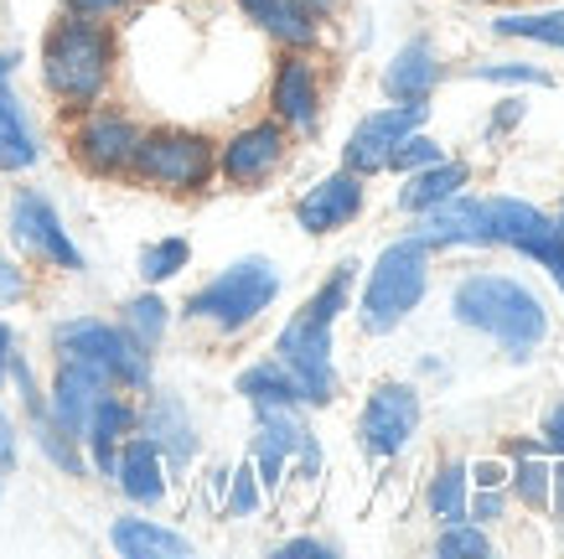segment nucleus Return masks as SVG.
<instances>
[{
  "mask_svg": "<svg viewBox=\"0 0 564 559\" xmlns=\"http://www.w3.org/2000/svg\"><path fill=\"white\" fill-rule=\"evenodd\" d=\"M213 166H218L213 140L197 130H151L140 136L135 161H130L140 182L161 186V192H203L213 182Z\"/></svg>",
  "mask_w": 564,
  "mask_h": 559,
  "instance_id": "6",
  "label": "nucleus"
},
{
  "mask_svg": "<svg viewBox=\"0 0 564 559\" xmlns=\"http://www.w3.org/2000/svg\"><path fill=\"white\" fill-rule=\"evenodd\" d=\"M487 234H492V244L518 249L539 265H554L564 255V234L554 228V218L523 197H487Z\"/></svg>",
  "mask_w": 564,
  "mask_h": 559,
  "instance_id": "11",
  "label": "nucleus"
},
{
  "mask_svg": "<svg viewBox=\"0 0 564 559\" xmlns=\"http://www.w3.org/2000/svg\"><path fill=\"white\" fill-rule=\"evenodd\" d=\"M441 78H445V63H441V52H435V42H430V36H410V42L389 57V68H383V94H389V99L425 104L430 94L441 88Z\"/></svg>",
  "mask_w": 564,
  "mask_h": 559,
  "instance_id": "19",
  "label": "nucleus"
},
{
  "mask_svg": "<svg viewBox=\"0 0 564 559\" xmlns=\"http://www.w3.org/2000/svg\"><path fill=\"white\" fill-rule=\"evenodd\" d=\"M420 420H425V405H420L414 384H378L358 415V441L373 461H389L414 441Z\"/></svg>",
  "mask_w": 564,
  "mask_h": 559,
  "instance_id": "8",
  "label": "nucleus"
},
{
  "mask_svg": "<svg viewBox=\"0 0 564 559\" xmlns=\"http://www.w3.org/2000/svg\"><path fill=\"white\" fill-rule=\"evenodd\" d=\"M17 301H26V270L17 259H6V249H0V311Z\"/></svg>",
  "mask_w": 564,
  "mask_h": 559,
  "instance_id": "40",
  "label": "nucleus"
},
{
  "mask_svg": "<svg viewBox=\"0 0 564 559\" xmlns=\"http://www.w3.org/2000/svg\"><path fill=\"white\" fill-rule=\"evenodd\" d=\"M135 424H140V409L130 405V399H120L115 389H109L99 405L88 409L84 445L94 451V466H99L104 476H115V456H120V441H124V436H135Z\"/></svg>",
  "mask_w": 564,
  "mask_h": 559,
  "instance_id": "23",
  "label": "nucleus"
},
{
  "mask_svg": "<svg viewBox=\"0 0 564 559\" xmlns=\"http://www.w3.org/2000/svg\"><path fill=\"white\" fill-rule=\"evenodd\" d=\"M36 130L32 119H26V104L11 94V88L0 84V171H32L36 166Z\"/></svg>",
  "mask_w": 564,
  "mask_h": 559,
  "instance_id": "26",
  "label": "nucleus"
},
{
  "mask_svg": "<svg viewBox=\"0 0 564 559\" xmlns=\"http://www.w3.org/2000/svg\"><path fill=\"white\" fill-rule=\"evenodd\" d=\"M451 311L456 322L471 332H487L492 342H502L508 357H533V347L549 337V311L523 280L513 275H466L451 290Z\"/></svg>",
  "mask_w": 564,
  "mask_h": 559,
  "instance_id": "1",
  "label": "nucleus"
},
{
  "mask_svg": "<svg viewBox=\"0 0 564 559\" xmlns=\"http://www.w3.org/2000/svg\"><path fill=\"white\" fill-rule=\"evenodd\" d=\"M239 394L254 409H295V405H301L295 378L280 368V357H270V363H254V368H243L239 373Z\"/></svg>",
  "mask_w": 564,
  "mask_h": 559,
  "instance_id": "29",
  "label": "nucleus"
},
{
  "mask_svg": "<svg viewBox=\"0 0 564 559\" xmlns=\"http://www.w3.org/2000/svg\"><path fill=\"white\" fill-rule=\"evenodd\" d=\"M352 280H358V259H343L337 270L326 275V286L306 301V311H311V316H322V322L337 326V316H343L347 301H352Z\"/></svg>",
  "mask_w": 564,
  "mask_h": 559,
  "instance_id": "34",
  "label": "nucleus"
},
{
  "mask_svg": "<svg viewBox=\"0 0 564 559\" xmlns=\"http://www.w3.org/2000/svg\"><path fill=\"white\" fill-rule=\"evenodd\" d=\"M109 544H115L124 559H187L192 555L187 534L155 524V518H115Z\"/></svg>",
  "mask_w": 564,
  "mask_h": 559,
  "instance_id": "24",
  "label": "nucleus"
},
{
  "mask_svg": "<svg viewBox=\"0 0 564 559\" xmlns=\"http://www.w3.org/2000/svg\"><path fill=\"white\" fill-rule=\"evenodd\" d=\"M115 73V32L104 17H63L42 42V84L68 109H94Z\"/></svg>",
  "mask_w": 564,
  "mask_h": 559,
  "instance_id": "2",
  "label": "nucleus"
},
{
  "mask_svg": "<svg viewBox=\"0 0 564 559\" xmlns=\"http://www.w3.org/2000/svg\"><path fill=\"white\" fill-rule=\"evenodd\" d=\"M518 119H523V99H508L502 109H497L492 125H497V130H508V125H518Z\"/></svg>",
  "mask_w": 564,
  "mask_h": 559,
  "instance_id": "47",
  "label": "nucleus"
},
{
  "mask_svg": "<svg viewBox=\"0 0 564 559\" xmlns=\"http://www.w3.org/2000/svg\"><path fill=\"white\" fill-rule=\"evenodd\" d=\"M259 503H264V482H259L254 466H239V472L228 476V497H223V508L234 513V518H254Z\"/></svg>",
  "mask_w": 564,
  "mask_h": 559,
  "instance_id": "37",
  "label": "nucleus"
},
{
  "mask_svg": "<svg viewBox=\"0 0 564 559\" xmlns=\"http://www.w3.org/2000/svg\"><path fill=\"white\" fill-rule=\"evenodd\" d=\"M254 415H259V424H254V456H249V466L259 472L264 492H274L285 482V466H291L306 424L295 420V409H254Z\"/></svg>",
  "mask_w": 564,
  "mask_h": 559,
  "instance_id": "18",
  "label": "nucleus"
},
{
  "mask_svg": "<svg viewBox=\"0 0 564 559\" xmlns=\"http://www.w3.org/2000/svg\"><path fill=\"white\" fill-rule=\"evenodd\" d=\"M508 456H513V466H508V492H513L523 508H549V461H544V445H508Z\"/></svg>",
  "mask_w": 564,
  "mask_h": 559,
  "instance_id": "27",
  "label": "nucleus"
},
{
  "mask_svg": "<svg viewBox=\"0 0 564 559\" xmlns=\"http://www.w3.org/2000/svg\"><path fill=\"white\" fill-rule=\"evenodd\" d=\"M274 357L280 368L295 378L301 405H332L337 399V363H332V322L311 316L306 305L274 337Z\"/></svg>",
  "mask_w": 564,
  "mask_h": 559,
  "instance_id": "7",
  "label": "nucleus"
},
{
  "mask_svg": "<svg viewBox=\"0 0 564 559\" xmlns=\"http://www.w3.org/2000/svg\"><path fill=\"white\" fill-rule=\"evenodd\" d=\"M362 197H368V186H362L358 171H332L322 182L301 192V203H295V223H301V234L322 238V234H337L347 223L362 213Z\"/></svg>",
  "mask_w": 564,
  "mask_h": 559,
  "instance_id": "15",
  "label": "nucleus"
},
{
  "mask_svg": "<svg viewBox=\"0 0 564 559\" xmlns=\"http://www.w3.org/2000/svg\"><path fill=\"white\" fill-rule=\"evenodd\" d=\"M481 6H497V0H481Z\"/></svg>",
  "mask_w": 564,
  "mask_h": 559,
  "instance_id": "54",
  "label": "nucleus"
},
{
  "mask_svg": "<svg viewBox=\"0 0 564 559\" xmlns=\"http://www.w3.org/2000/svg\"><path fill=\"white\" fill-rule=\"evenodd\" d=\"M497 36H513V42H539V47L564 52V6L560 11H529V17H497Z\"/></svg>",
  "mask_w": 564,
  "mask_h": 559,
  "instance_id": "30",
  "label": "nucleus"
},
{
  "mask_svg": "<svg viewBox=\"0 0 564 559\" xmlns=\"http://www.w3.org/2000/svg\"><path fill=\"white\" fill-rule=\"evenodd\" d=\"M430 290V249L420 238H399L383 255L373 259L368 270V286H362V305L358 322L368 337H389L393 326L410 322V311L425 301Z\"/></svg>",
  "mask_w": 564,
  "mask_h": 559,
  "instance_id": "3",
  "label": "nucleus"
},
{
  "mask_svg": "<svg viewBox=\"0 0 564 559\" xmlns=\"http://www.w3.org/2000/svg\"><path fill=\"white\" fill-rule=\"evenodd\" d=\"M539 445L544 451H554V456H564V399L544 415V430H539Z\"/></svg>",
  "mask_w": 564,
  "mask_h": 559,
  "instance_id": "41",
  "label": "nucleus"
},
{
  "mask_svg": "<svg viewBox=\"0 0 564 559\" xmlns=\"http://www.w3.org/2000/svg\"><path fill=\"white\" fill-rule=\"evenodd\" d=\"M274 555H337V549L322 544V539H291V544H280Z\"/></svg>",
  "mask_w": 564,
  "mask_h": 559,
  "instance_id": "45",
  "label": "nucleus"
},
{
  "mask_svg": "<svg viewBox=\"0 0 564 559\" xmlns=\"http://www.w3.org/2000/svg\"><path fill=\"white\" fill-rule=\"evenodd\" d=\"M11 353H17V332H11V326L0 322V357H6V363H11Z\"/></svg>",
  "mask_w": 564,
  "mask_h": 559,
  "instance_id": "48",
  "label": "nucleus"
},
{
  "mask_svg": "<svg viewBox=\"0 0 564 559\" xmlns=\"http://www.w3.org/2000/svg\"><path fill=\"white\" fill-rule=\"evenodd\" d=\"M135 146H140L135 125L124 115H104V109H94V115L73 130V161H78L88 176H120V171H130Z\"/></svg>",
  "mask_w": 564,
  "mask_h": 559,
  "instance_id": "14",
  "label": "nucleus"
},
{
  "mask_svg": "<svg viewBox=\"0 0 564 559\" xmlns=\"http://www.w3.org/2000/svg\"><path fill=\"white\" fill-rule=\"evenodd\" d=\"M11 466H17V424L0 409V472H11Z\"/></svg>",
  "mask_w": 564,
  "mask_h": 559,
  "instance_id": "43",
  "label": "nucleus"
},
{
  "mask_svg": "<svg viewBox=\"0 0 564 559\" xmlns=\"http://www.w3.org/2000/svg\"><path fill=\"white\" fill-rule=\"evenodd\" d=\"M471 182V166L466 161H451V155H441L435 166L425 171H410V182L399 186V213H425V207L445 203V197H456L462 186Z\"/></svg>",
  "mask_w": 564,
  "mask_h": 559,
  "instance_id": "25",
  "label": "nucleus"
},
{
  "mask_svg": "<svg viewBox=\"0 0 564 559\" xmlns=\"http://www.w3.org/2000/svg\"><path fill=\"white\" fill-rule=\"evenodd\" d=\"M420 125H425V104H414V99L383 104V109H373L368 119H358V130L347 136L343 166L358 171V176H378V171H389L393 146L410 136V130H420Z\"/></svg>",
  "mask_w": 564,
  "mask_h": 559,
  "instance_id": "10",
  "label": "nucleus"
},
{
  "mask_svg": "<svg viewBox=\"0 0 564 559\" xmlns=\"http://www.w3.org/2000/svg\"><path fill=\"white\" fill-rule=\"evenodd\" d=\"M52 347H57V357L94 368L104 384H115V389H145V384H151V353L115 322L73 316V322H63L52 332Z\"/></svg>",
  "mask_w": 564,
  "mask_h": 559,
  "instance_id": "5",
  "label": "nucleus"
},
{
  "mask_svg": "<svg viewBox=\"0 0 564 559\" xmlns=\"http://www.w3.org/2000/svg\"><path fill=\"white\" fill-rule=\"evenodd\" d=\"M187 259H192L187 238H155V244L140 249V280L145 286H166V280H176V275L187 270Z\"/></svg>",
  "mask_w": 564,
  "mask_h": 559,
  "instance_id": "33",
  "label": "nucleus"
},
{
  "mask_svg": "<svg viewBox=\"0 0 564 559\" xmlns=\"http://www.w3.org/2000/svg\"><path fill=\"white\" fill-rule=\"evenodd\" d=\"M544 270H549V275H554V286H560V295H564V255H560V259H554V265H544Z\"/></svg>",
  "mask_w": 564,
  "mask_h": 559,
  "instance_id": "50",
  "label": "nucleus"
},
{
  "mask_svg": "<svg viewBox=\"0 0 564 559\" xmlns=\"http://www.w3.org/2000/svg\"><path fill=\"white\" fill-rule=\"evenodd\" d=\"M466 476H471V487H508V466L492 456H481L477 466H466Z\"/></svg>",
  "mask_w": 564,
  "mask_h": 559,
  "instance_id": "42",
  "label": "nucleus"
},
{
  "mask_svg": "<svg viewBox=\"0 0 564 559\" xmlns=\"http://www.w3.org/2000/svg\"><path fill=\"white\" fill-rule=\"evenodd\" d=\"M270 104H274V119H280V125H291V130H316V115H322V78H316V63H311L306 52L280 57L274 84H270Z\"/></svg>",
  "mask_w": 564,
  "mask_h": 559,
  "instance_id": "16",
  "label": "nucleus"
},
{
  "mask_svg": "<svg viewBox=\"0 0 564 559\" xmlns=\"http://www.w3.org/2000/svg\"><path fill=\"white\" fill-rule=\"evenodd\" d=\"M115 389V384H104L94 368L84 363H68V357H57V378H52V399H47V415L63 430H73L78 441H84V424H88V409L99 405L104 394Z\"/></svg>",
  "mask_w": 564,
  "mask_h": 559,
  "instance_id": "20",
  "label": "nucleus"
},
{
  "mask_svg": "<svg viewBox=\"0 0 564 559\" xmlns=\"http://www.w3.org/2000/svg\"><path fill=\"white\" fill-rule=\"evenodd\" d=\"M280 161H285V125H280V119H259V125L239 130V136L218 151L223 182L243 186V192H254L259 182H270L274 171H280Z\"/></svg>",
  "mask_w": 564,
  "mask_h": 559,
  "instance_id": "13",
  "label": "nucleus"
},
{
  "mask_svg": "<svg viewBox=\"0 0 564 559\" xmlns=\"http://www.w3.org/2000/svg\"><path fill=\"white\" fill-rule=\"evenodd\" d=\"M435 555L441 559H481L492 555V539L477 518H462V524H441V539H435Z\"/></svg>",
  "mask_w": 564,
  "mask_h": 559,
  "instance_id": "35",
  "label": "nucleus"
},
{
  "mask_svg": "<svg viewBox=\"0 0 564 559\" xmlns=\"http://www.w3.org/2000/svg\"><path fill=\"white\" fill-rule=\"evenodd\" d=\"M441 140L435 136H425V130H410V136L399 140V146H393V155H389V171H404V176H410V171H425V166H435V161H441Z\"/></svg>",
  "mask_w": 564,
  "mask_h": 559,
  "instance_id": "36",
  "label": "nucleus"
},
{
  "mask_svg": "<svg viewBox=\"0 0 564 559\" xmlns=\"http://www.w3.org/2000/svg\"><path fill=\"white\" fill-rule=\"evenodd\" d=\"M410 238H420L430 255H435V249H487V244H492V234H487V203L456 192V197L414 213Z\"/></svg>",
  "mask_w": 564,
  "mask_h": 559,
  "instance_id": "12",
  "label": "nucleus"
},
{
  "mask_svg": "<svg viewBox=\"0 0 564 559\" xmlns=\"http://www.w3.org/2000/svg\"><path fill=\"white\" fill-rule=\"evenodd\" d=\"M32 436H36V445H42V456H47L52 466H63L68 476H84L78 436H73V430H63V424L52 420L47 409H36V415H32Z\"/></svg>",
  "mask_w": 564,
  "mask_h": 559,
  "instance_id": "32",
  "label": "nucleus"
},
{
  "mask_svg": "<svg viewBox=\"0 0 564 559\" xmlns=\"http://www.w3.org/2000/svg\"><path fill=\"white\" fill-rule=\"evenodd\" d=\"M274 295H280V265L264 255H249L213 275L187 301V316L192 322H213L218 332H239V326L259 322L270 311Z\"/></svg>",
  "mask_w": 564,
  "mask_h": 559,
  "instance_id": "4",
  "label": "nucleus"
},
{
  "mask_svg": "<svg viewBox=\"0 0 564 559\" xmlns=\"http://www.w3.org/2000/svg\"><path fill=\"white\" fill-rule=\"evenodd\" d=\"M166 322H172V311H166V301H161V295H151V290H145V295H135V301H124V322L120 326L140 342V347H145V353H155V347H161Z\"/></svg>",
  "mask_w": 564,
  "mask_h": 559,
  "instance_id": "31",
  "label": "nucleus"
},
{
  "mask_svg": "<svg viewBox=\"0 0 564 559\" xmlns=\"http://www.w3.org/2000/svg\"><path fill=\"white\" fill-rule=\"evenodd\" d=\"M11 73H17V52H0V84H11Z\"/></svg>",
  "mask_w": 564,
  "mask_h": 559,
  "instance_id": "49",
  "label": "nucleus"
},
{
  "mask_svg": "<svg viewBox=\"0 0 564 559\" xmlns=\"http://www.w3.org/2000/svg\"><path fill=\"white\" fill-rule=\"evenodd\" d=\"M554 228H560V234H564V203H560V213H554Z\"/></svg>",
  "mask_w": 564,
  "mask_h": 559,
  "instance_id": "52",
  "label": "nucleus"
},
{
  "mask_svg": "<svg viewBox=\"0 0 564 559\" xmlns=\"http://www.w3.org/2000/svg\"><path fill=\"white\" fill-rule=\"evenodd\" d=\"M11 238H17L21 255L42 259L52 270H68V275L84 270V255H78V244L68 238L57 207H52L42 192H32V186H21L17 197H11Z\"/></svg>",
  "mask_w": 564,
  "mask_h": 559,
  "instance_id": "9",
  "label": "nucleus"
},
{
  "mask_svg": "<svg viewBox=\"0 0 564 559\" xmlns=\"http://www.w3.org/2000/svg\"><path fill=\"white\" fill-rule=\"evenodd\" d=\"M502 508H508V487H471L466 497V518L477 524H502Z\"/></svg>",
  "mask_w": 564,
  "mask_h": 559,
  "instance_id": "39",
  "label": "nucleus"
},
{
  "mask_svg": "<svg viewBox=\"0 0 564 559\" xmlns=\"http://www.w3.org/2000/svg\"><path fill=\"white\" fill-rule=\"evenodd\" d=\"M311 11H316V17H332V11H337V0H306Z\"/></svg>",
  "mask_w": 564,
  "mask_h": 559,
  "instance_id": "51",
  "label": "nucleus"
},
{
  "mask_svg": "<svg viewBox=\"0 0 564 559\" xmlns=\"http://www.w3.org/2000/svg\"><path fill=\"white\" fill-rule=\"evenodd\" d=\"M124 6H135V0H68L73 17H109V11H124Z\"/></svg>",
  "mask_w": 564,
  "mask_h": 559,
  "instance_id": "44",
  "label": "nucleus"
},
{
  "mask_svg": "<svg viewBox=\"0 0 564 559\" xmlns=\"http://www.w3.org/2000/svg\"><path fill=\"white\" fill-rule=\"evenodd\" d=\"M466 497H471V476H466V461H441L435 476L425 487V508L435 524H462L466 518Z\"/></svg>",
  "mask_w": 564,
  "mask_h": 559,
  "instance_id": "28",
  "label": "nucleus"
},
{
  "mask_svg": "<svg viewBox=\"0 0 564 559\" xmlns=\"http://www.w3.org/2000/svg\"><path fill=\"white\" fill-rule=\"evenodd\" d=\"M549 508L564 518V456H560V466H549Z\"/></svg>",
  "mask_w": 564,
  "mask_h": 559,
  "instance_id": "46",
  "label": "nucleus"
},
{
  "mask_svg": "<svg viewBox=\"0 0 564 559\" xmlns=\"http://www.w3.org/2000/svg\"><path fill=\"white\" fill-rule=\"evenodd\" d=\"M471 78H481V84H533V88L554 84V78H549L544 68H533V63H481V68H471Z\"/></svg>",
  "mask_w": 564,
  "mask_h": 559,
  "instance_id": "38",
  "label": "nucleus"
},
{
  "mask_svg": "<svg viewBox=\"0 0 564 559\" xmlns=\"http://www.w3.org/2000/svg\"><path fill=\"white\" fill-rule=\"evenodd\" d=\"M145 441H155V451L172 461V466H187L197 456V424H192V409L176 399V394H151L140 405V424Z\"/></svg>",
  "mask_w": 564,
  "mask_h": 559,
  "instance_id": "17",
  "label": "nucleus"
},
{
  "mask_svg": "<svg viewBox=\"0 0 564 559\" xmlns=\"http://www.w3.org/2000/svg\"><path fill=\"white\" fill-rule=\"evenodd\" d=\"M0 384H6V357H0Z\"/></svg>",
  "mask_w": 564,
  "mask_h": 559,
  "instance_id": "53",
  "label": "nucleus"
},
{
  "mask_svg": "<svg viewBox=\"0 0 564 559\" xmlns=\"http://www.w3.org/2000/svg\"><path fill=\"white\" fill-rule=\"evenodd\" d=\"M239 11L270 42H280V47H291V52H306L322 36V17L311 11L306 0H239Z\"/></svg>",
  "mask_w": 564,
  "mask_h": 559,
  "instance_id": "22",
  "label": "nucleus"
},
{
  "mask_svg": "<svg viewBox=\"0 0 564 559\" xmlns=\"http://www.w3.org/2000/svg\"><path fill=\"white\" fill-rule=\"evenodd\" d=\"M115 482L135 508H155L166 497V456L145 436H124L120 456H115Z\"/></svg>",
  "mask_w": 564,
  "mask_h": 559,
  "instance_id": "21",
  "label": "nucleus"
}]
</instances>
